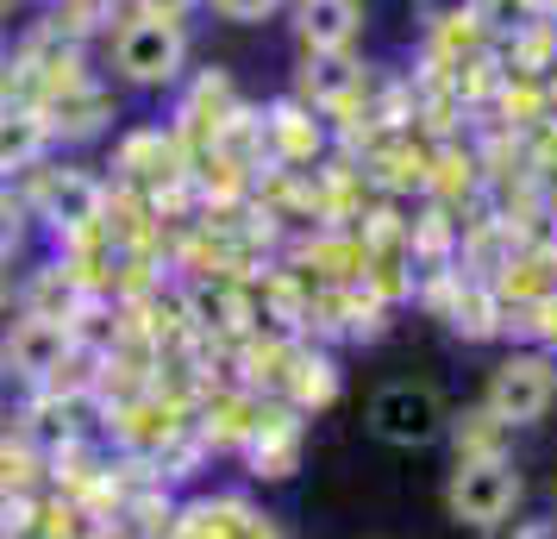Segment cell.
Listing matches in <instances>:
<instances>
[{
  "label": "cell",
  "mask_w": 557,
  "mask_h": 539,
  "mask_svg": "<svg viewBox=\"0 0 557 539\" xmlns=\"http://www.w3.org/2000/svg\"><path fill=\"white\" fill-rule=\"evenodd\" d=\"M539 13H545V0H476V7H470V26L495 32V38H513V32H527Z\"/></svg>",
  "instance_id": "14"
},
{
  "label": "cell",
  "mask_w": 557,
  "mask_h": 539,
  "mask_svg": "<svg viewBox=\"0 0 557 539\" xmlns=\"http://www.w3.org/2000/svg\"><path fill=\"white\" fill-rule=\"evenodd\" d=\"M107 45V76L132 88V95H170L188 76V20H157V13H126L120 26L101 38Z\"/></svg>",
  "instance_id": "2"
},
{
  "label": "cell",
  "mask_w": 557,
  "mask_h": 539,
  "mask_svg": "<svg viewBox=\"0 0 557 539\" xmlns=\"http://www.w3.org/2000/svg\"><path fill=\"white\" fill-rule=\"evenodd\" d=\"M7 308H13V283H7V270H0V327H7Z\"/></svg>",
  "instance_id": "21"
},
{
  "label": "cell",
  "mask_w": 557,
  "mask_h": 539,
  "mask_svg": "<svg viewBox=\"0 0 557 539\" xmlns=\"http://www.w3.org/2000/svg\"><path fill=\"white\" fill-rule=\"evenodd\" d=\"M470 7H476V0H407V13H413V20H420L426 32L470 26Z\"/></svg>",
  "instance_id": "17"
},
{
  "label": "cell",
  "mask_w": 557,
  "mask_h": 539,
  "mask_svg": "<svg viewBox=\"0 0 557 539\" xmlns=\"http://www.w3.org/2000/svg\"><path fill=\"white\" fill-rule=\"evenodd\" d=\"M295 13V45L320 57L351 51L363 38V0H288Z\"/></svg>",
  "instance_id": "10"
},
{
  "label": "cell",
  "mask_w": 557,
  "mask_h": 539,
  "mask_svg": "<svg viewBox=\"0 0 557 539\" xmlns=\"http://www.w3.org/2000/svg\"><path fill=\"white\" fill-rule=\"evenodd\" d=\"M20 201H26L32 226L45 232L51 245H70V238H95L107 220V176L88 170V163H63V157H45L38 170L7 182Z\"/></svg>",
  "instance_id": "1"
},
{
  "label": "cell",
  "mask_w": 557,
  "mask_h": 539,
  "mask_svg": "<svg viewBox=\"0 0 557 539\" xmlns=\"http://www.w3.org/2000/svg\"><path fill=\"white\" fill-rule=\"evenodd\" d=\"M188 163L176 151V132L170 120H138V126L113 132V151H107V182L132 188V195H151L163 182H176Z\"/></svg>",
  "instance_id": "6"
},
{
  "label": "cell",
  "mask_w": 557,
  "mask_h": 539,
  "mask_svg": "<svg viewBox=\"0 0 557 539\" xmlns=\"http://www.w3.org/2000/svg\"><path fill=\"white\" fill-rule=\"evenodd\" d=\"M45 157H57L51 120L38 101H0V182L38 170Z\"/></svg>",
  "instance_id": "9"
},
{
  "label": "cell",
  "mask_w": 557,
  "mask_h": 539,
  "mask_svg": "<svg viewBox=\"0 0 557 539\" xmlns=\"http://www.w3.org/2000/svg\"><path fill=\"white\" fill-rule=\"evenodd\" d=\"M451 427V414L438 402V389L426 383H382L370 395V433L395 452H420V445H438Z\"/></svg>",
  "instance_id": "5"
},
{
  "label": "cell",
  "mask_w": 557,
  "mask_h": 539,
  "mask_svg": "<svg viewBox=\"0 0 557 539\" xmlns=\"http://www.w3.org/2000/svg\"><path fill=\"white\" fill-rule=\"evenodd\" d=\"M520 495H527V483H520V470L507 458H457L451 483H445V514L457 527L488 534L495 520L520 514Z\"/></svg>",
  "instance_id": "3"
},
{
  "label": "cell",
  "mask_w": 557,
  "mask_h": 539,
  "mask_svg": "<svg viewBox=\"0 0 557 539\" xmlns=\"http://www.w3.org/2000/svg\"><path fill=\"white\" fill-rule=\"evenodd\" d=\"M263 145H270V170H313L326 151V120L307 101L282 95L263 107Z\"/></svg>",
  "instance_id": "8"
},
{
  "label": "cell",
  "mask_w": 557,
  "mask_h": 539,
  "mask_svg": "<svg viewBox=\"0 0 557 539\" xmlns=\"http://www.w3.org/2000/svg\"><path fill=\"white\" fill-rule=\"evenodd\" d=\"M552 520H557V495H552Z\"/></svg>",
  "instance_id": "23"
},
{
  "label": "cell",
  "mask_w": 557,
  "mask_h": 539,
  "mask_svg": "<svg viewBox=\"0 0 557 539\" xmlns=\"http://www.w3.org/2000/svg\"><path fill=\"white\" fill-rule=\"evenodd\" d=\"M45 120H51L57 151H63V145H95V138H113V126H120V95H113V76L95 70V76L70 82L63 95L45 101Z\"/></svg>",
  "instance_id": "7"
},
{
  "label": "cell",
  "mask_w": 557,
  "mask_h": 539,
  "mask_svg": "<svg viewBox=\"0 0 557 539\" xmlns=\"http://www.w3.org/2000/svg\"><path fill=\"white\" fill-rule=\"evenodd\" d=\"M445 433H457V458H502L507 427L488 408H476V414H463L457 427H445Z\"/></svg>",
  "instance_id": "15"
},
{
  "label": "cell",
  "mask_w": 557,
  "mask_h": 539,
  "mask_svg": "<svg viewBox=\"0 0 557 539\" xmlns=\"http://www.w3.org/2000/svg\"><path fill=\"white\" fill-rule=\"evenodd\" d=\"M38 7H51V0H38Z\"/></svg>",
  "instance_id": "24"
},
{
  "label": "cell",
  "mask_w": 557,
  "mask_h": 539,
  "mask_svg": "<svg viewBox=\"0 0 557 539\" xmlns=\"http://www.w3.org/2000/svg\"><path fill=\"white\" fill-rule=\"evenodd\" d=\"M132 13H157V20H188L201 0H126Z\"/></svg>",
  "instance_id": "20"
},
{
  "label": "cell",
  "mask_w": 557,
  "mask_h": 539,
  "mask_svg": "<svg viewBox=\"0 0 557 539\" xmlns=\"http://www.w3.org/2000/svg\"><path fill=\"white\" fill-rule=\"evenodd\" d=\"M20 7H26V0H0V26H7V20H13Z\"/></svg>",
  "instance_id": "22"
},
{
  "label": "cell",
  "mask_w": 557,
  "mask_h": 539,
  "mask_svg": "<svg viewBox=\"0 0 557 539\" xmlns=\"http://www.w3.org/2000/svg\"><path fill=\"white\" fill-rule=\"evenodd\" d=\"M201 7H213L226 26H263V20H276L288 0H201Z\"/></svg>",
  "instance_id": "18"
},
{
  "label": "cell",
  "mask_w": 557,
  "mask_h": 539,
  "mask_svg": "<svg viewBox=\"0 0 557 539\" xmlns=\"http://www.w3.org/2000/svg\"><path fill=\"white\" fill-rule=\"evenodd\" d=\"M552 402H557V364L545 352H513V358H502L488 370V389H482V408L495 414L507 433L545 420Z\"/></svg>",
  "instance_id": "4"
},
{
  "label": "cell",
  "mask_w": 557,
  "mask_h": 539,
  "mask_svg": "<svg viewBox=\"0 0 557 539\" xmlns=\"http://www.w3.org/2000/svg\"><path fill=\"white\" fill-rule=\"evenodd\" d=\"M76 308H82V289L57 257H38L26 277H20V289H13V314H38V320H63L70 327Z\"/></svg>",
  "instance_id": "12"
},
{
  "label": "cell",
  "mask_w": 557,
  "mask_h": 539,
  "mask_svg": "<svg viewBox=\"0 0 557 539\" xmlns=\"http://www.w3.org/2000/svg\"><path fill=\"white\" fill-rule=\"evenodd\" d=\"M357 88H363V70L351 63V51H338V57L301 51L295 101H307L313 113H338V107H351V101H357Z\"/></svg>",
  "instance_id": "11"
},
{
  "label": "cell",
  "mask_w": 557,
  "mask_h": 539,
  "mask_svg": "<svg viewBox=\"0 0 557 539\" xmlns=\"http://www.w3.org/2000/svg\"><path fill=\"white\" fill-rule=\"evenodd\" d=\"M26 245H32V213H26V201L0 182V270H13V264L26 257Z\"/></svg>",
  "instance_id": "16"
},
{
  "label": "cell",
  "mask_w": 557,
  "mask_h": 539,
  "mask_svg": "<svg viewBox=\"0 0 557 539\" xmlns=\"http://www.w3.org/2000/svg\"><path fill=\"white\" fill-rule=\"evenodd\" d=\"M482 539H557V520L552 514H507V520H495Z\"/></svg>",
  "instance_id": "19"
},
{
  "label": "cell",
  "mask_w": 557,
  "mask_h": 539,
  "mask_svg": "<svg viewBox=\"0 0 557 539\" xmlns=\"http://www.w3.org/2000/svg\"><path fill=\"white\" fill-rule=\"evenodd\" d=\"M126 13H132L126 0H51L45 7V26H57L63 38H76V45H101Z\"/></svg>",
  "instance_id": "13"
}]
</instances>
